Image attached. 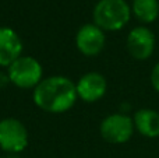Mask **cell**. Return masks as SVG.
Listing matches in <instances>:
<instances>
[{
    "label": "cell",
    "instance_id": "obj_1",
    "mask_svg": "<svg viewBox=\"0 0 159 158\" xmlns=\"http://www.w3.org/2000/svg\"><path fill=\"white\" fill-rule=\"evenodd\" d=\"M78 97L75 83L66 76H49L32 90V101L48 114H64L75 105Z\"/></svg>",
    "mask_w": 159,
    "mask_h": 158
},
{
    "label": "cell",
    "instance_id": "obj_2",
    "mask_svg": "<svg viewBox=\"0 0 159 158\" xmlns=\"http://www.w3.org/2000/svg\"><path fill=\"white\" fill-rule=\"evenodd\" d=\"M131 17V6L127 0H99L92 10V22L105 32L121 31Z\"/></svg>",
    "mask_w": 159,
    "mask_h": 158
},
{
    "label": "cell",
    "instance_id": "obj_3",
    "mask_svg": "<svg viewBox=\"0 0 159 158\" xmlns=\"http://www.w3.org/2000/svg\"><path fill=\"white\" fill-rule=\"evenodd\" d=\"M10 84L20 90H34L43 80V67L34 56L21 55L6 69Z\"/></svg>",
    "mask_w": 159,
    "mask_h": 158
},
{
    "label": "cell",
    "instance_id": "obj_4",
    "mask_svg": "<svg viewBox=\"0 0 159 158\" xmlns=\"http://www.w3.org/2000/svg\"><path fill=\"white\" fill-rule=\"evenodd\" d=\"M99 133L110 144H124L135 133L133 116L124 112H115L103 118L99 125Z\"/></svg>",
    "mask_w": 159,
    "mask_h": 158
},
{
    "label": "cell",
    "instance_id": "obj_5",
    "mask_svg": "<svg viewBox=\"0 0 159 158\" xmlns=\"http://www.w3.org/2000/svg\"><path fill=\"white\" fill-rule=\"evenodd\" d=\"M28 129L21 120L17 118L0 120V150L7 154H18L28 147Z\"/></svg>",
    "mask_w": 159,
    "mask_h": 158
},
{
    "label": "cell",
    "instance_id": "obj_6",
    "mask_svg": "<svg viewBox=\"0 0 159 158\" xmlns=\"http://www.w3.org/2000/svg\"><path fill=\"white\" fill-rule=\"evenodd\" d=\"M157 48V36L148 25L131 28L126 36V49L133 59L138 62L148 60Z\"/></svg>",
    "mask_w": 159,
    "mask_h": 158
},
{
    "label": "cell",
    "instance_id": "obj_7",
    "mask_svg": "<svg viewBox=\"0 0 159 158\" xmlns=\"http://www.w3.org/2000/svg\"><path fill=\"white\" fill-rule=\"evenodd\" d=\"M75 48L82 56L95 58L101 55L106 45V32L95 25L93 22H87L81 25L75 32Z\"/></svg>",
    "mask_w": 159,
    "mask_h": 158
},
{
    "label": "cell",
    "instance_id": "obj_8",
    "mask_svg": "<svg viewBox=\"0 0 159 158\" xmlns=\"http://www.w3.org/2000/svg\"><path fill=\"white\" fill-rule=\"evenodd\" d=\"M77 97L87 104H95L105 97L107 91V81L98 72H88L82 74L75 83Z\"/></svg>",
    "mask_w": 159,
    "mask_h": 158
},
{
    "label": "cell",
    "instance_id": "obj_9",
    "mask_svg": "<svg viewBox=\"0 0 159 158\" xmlns=\"http://www.w3.org/2000/svg\"><path fill=\"white\" fill-rule=\"evenodd\" d=\"M22 55V41L17 31L0 27V67L7 69Z\"/></svg>",
    "mask_w": 159,
    "mask_h": 158
},
{
    "label": "cell",
    "instance_id": "obj_10",
    "mask_svg": "<svg viewBox=\"0 0 159 158\" xmlns=\"http://www.w3.org/2000/svg\"><path fill=\"white\" fill-rule=\"evenodd\" d=\"M134 129L145 139L159 137V112L152 108H141L133 115Z\"/></svg>",
    "mask_w": 159,
    "mask_h": 158
},
{
    "label": "cell",
    "instance_id": "obj_11",
    "mask_svg": "<svg viewBox=\"0 0 159 158\" xmlns=\"http://www.w3.org/2000/svg\"><path fill=\"white\" fill-rule=\"evenodd\" d=\"M131 14L141 22V25H149L159 17V0H133Z\"/></svg>",
    "mask_w": 159,
    "mask_h": 158
},
{
    "label": "cell",
    "instance_id": "obj_12",
    "mask_svg": "<svg viewBox=\"0 0 159 158\" xmlns=\"http://www.w3.org/2000/svg\"><path fill=\"white\" fill-rule=\"evenodd\" d=\"M149 81H151L152 88L159 94V62H157L152 67L151 74H149Z\"/></svg>",
    "mask_w": 159,
    "mask_h": 158
},
{
    "label": "cell",
    "instance_id": "obj_13",
    "mask_svg": "<svg viewBox=\"0 0 159 158\" xmlns=\"http://www.w3.org/2000/svg\"><path fill=\"white\" fill-rule=\"evenodd\" d=\"M0 158H3V157H0Z\"/></svg>",
    "mask_w": 159,
    "mask_h": 158
}]
</instances>
